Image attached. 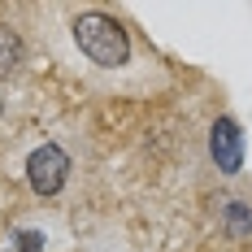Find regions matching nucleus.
<instances>
[{
	"mask_svg": "<svg viewBox=\"0 0 252 252\" xmlns=\"http://www.w3.org/2000/svg\"><path fill=\"white\" fill-rule=\"evenodd\" d=\"M74 44L87 61H96L104 70L122 65L126 57H130V39H126L122 22H113L109 13H83L74 22Z\"/></svg>",
	"mask_w": 252,
	"mask_h": 252,
	"instance_id": "nucleus-1",
	"label": "nucleus"
},
{
	"mask_svg": "<svg viewBox=\"0 0 252 252\" xmlns=\"http://www.w3.org/2000/svg\"><path fill=\"white\" fill-rule=\"evenodd\" d=\"M213 161H218V170H226L235 174L239 170V161H244V139H239V126L230 122V118H218L213 122Z\"/></svg>",
	"mask_w": 252,
	"mask_h": 252,
	"instance_id": "nucleus-3",
	"label": "nucleus"
},
{
	"mask_svg": "<svg viewBox=\"0 0 252 252\" xmlns=\"http://www.w3.org/2000/svg\"><path fill=\"white\" fill-rule=\"evenodd\" d=\"M65 178H70V157L57 148V144H44V148L31 152V161H26V183H31L39 196H57V191L65 187Z\"/></svg>",
	"mask_w": 252,
	"mask_h": 252,
	"instance_id": "nucleus-2",
	"label": "nucleus"
},
{
	"mask_svg": "<svg viewBox=\"0 0 252 252\" xmlns=\"http://www.w3.org/2000/svg\"><path fill=\"white\" fill-rule=\"evenodd\" d=\"M18 65H22V39L9 26H0V74H13Z\"/></svg>",
	"mask_w": 252,
	"mask_h": 252,
	"instance_id": "nucleus-4",
	"label": "nucleus"
},
{
	"mask_svg": "<svg viewBox=\"0 0 252 252\" xmlns=\"http://www.w3.org/2000/svg\"><path fill=\"white\" fill-rule=\"evenodd\" d=\"M39 248H44V239H39V235H31V230L18 235V252H39Z\"/></svg>",
	"mask_w": 252,
	"mask_h": 252,
	"instance_id": "nucleus-5",
	"label": "nucleus"
}]
</instances>
